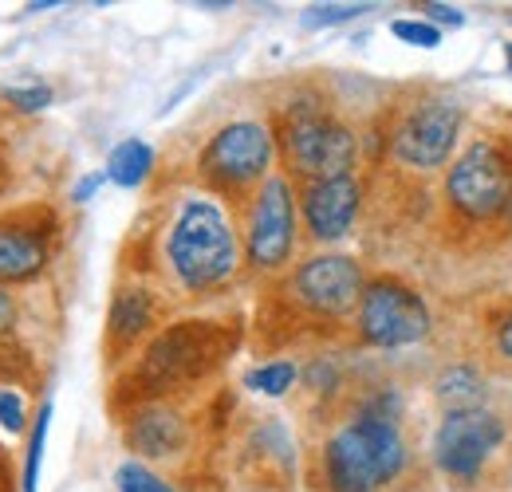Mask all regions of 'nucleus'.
<instances>
[{
  "label": "nucleus",
  "instance_id": "obj_1",
  "mask_svg": "<svg viewBox=\"0 0 512 492\" xmlns=\"http://www.w3.org/2000/svg\"><path fill=\"white\" fill-rule=\"evenodd\" d=\"M166 260L182 280V288L190 292H209L237 272L241 248H237L233 221L217 197L197 193L182 201L166 233Z\"/></svg>",
  "mask_w": 512,
  "mask_h": 492
},
{
  "label": "nucleus",
  "instance_id": "obj_2",
  "mask_svg": "<svg viewBox=\"0 0 512 492\" xmlns=\"http://www.w3.org/2000/svg\"><path fill=\"white\" fill-rule=\"evenodd\" d=\"M406 465V437L398 418L359 410L323 445V477L331 492H379Z\"/></svg>",
  "mask_w": 512,
  "mask_h": 492
},
{
  "label": "nucleus",
  "instance_id": "obj_3",
  "mask_svg": "<svg viewBox=\"0 0 512 492\" xmlns=\"http://www.w3.org/2000/svg\"><path fill=\"white\" fill-rule=\"evenodd\" d=\"M446 201L465 221H493L512 205V142L473 138L446 174Z\"/></svg>",
  "mask_w": 512,
  "mask_h": 492
},
{
  "label": "nucleus",
  "instance_id": "obj_4",
  "mask_svg": "<svg viewBox=\"0 0 512 492\" xmlns=\"http://www.w3.org/2000/svg\"><path fill=\"white\" fill-rule=\"evenodd\" d=\"M355 154H359V142H355L351 126H343L339 119L323 115L316 107H296L288 115V123H284V158L308 182L351 174L355 170Z\"/></svg>",
  "mask_w": 512,
  "mask_h": 492
},
{
  "label": "nucleus",
  "instance_id": "obj_5",
  "mask_svg": "<svg viewBox=\"0 0 512 492\" xmlns=\"http://www.w3.org/2000/svg\"><path fill=\"white\" fill-rule=\"evenodd\" d=\"M434 319L426 300L406 288L402 280H371L363 288V300H359V335L371 343V347H383V351H398V347H414L430 335Z\"/></svg>",
  "mask_w": 512,
  "mask_h": 492
},
{
  "label": "nucleus",
  "instance_id": "obj_6",
  "mask_svg": "<svg viewBox=\"0 0 512 492\" xmlns=\"http://www.w3.org/2000/svg\"><path fill=\"white\" fill-rule=\"evenodd\" d=\"M272 130L253 119H241V123L221 126L201 158H197V170L205 182H213L217 189H245L268 178V166H272Z\"/></svg>",
  "mask_w": 512,
  "mask_h": 492
},
{
  "label": "nucleus",
  "instance_id": "obj_7",
  "mask_svg": "<svg viewBox=\"0 0 512 492\" xmlns=\"http://www.w3.org/2000/svg\"><path fill=\"white\" fill-rule=\"evenodd\" d=\"M461 126H465V111L453 99H426L410 107L402 123L394 126L390 150L406 170H422V174L438 170L449 162Z\"/></svg>",
  "mask_w": 512,
  "mask_h": 492
},
{
  "label": "nucleus",
  "instance_id": "obj_8",
  "mask_svg": "<svg viewBox=\"0 0 512 492\" xmlns=\"http://www.w3.org/2000/svg\"><path fill=\"white\" fill-rule=\"evenodd\" d=\"M505 445V422L493 410H449L434 433V461L453 481H477L485 461Z\"/></svg>",
  "mask_w": 512,
  "mask_h": 492
},
{
  "label": "nucleus",
  "instance_id": "obj_9",
  "mask_svg": "<svg viewBox=\"0 0 512 492\" xmlns=\"http://www.w3.org/2000/svg\"><path fill=\"white\" fill-rule=\"evenodd\" d=\"M296 248V193L292 182L268 174L249 209V264L260 272L284 268Z\"/></svg>",
  "mask_w": 512,
  "mask_h": 492
},
{
  "label": "nucleus",
  "instance_id": "obj_10",
  "mask_svg": "<svg viewBox=\"0 0 512 492\" xmlns=\"http://www.w3.org/2000/svg\"><path fill=\"white\" fill-rule=\"evenodd\" d=\"M363 268L351 260V256H339V252H323L312 256L296 268L288 292L296 296V304L327 319H339L351 308H359L363 300Z\"/></svg>",
  "mask_w": 512,
  "mask_h": 492
},
{
  "label": "nucleus",
  "instance_id": "obj_11",
  "mask_svg": "<svg viewBox=\"0 0 512 492\" xmlns=\"http://www.w3.org/2000/svg\"><path fill=\"white\" fill-rule=\"evenodd\" d=\"M217 327L213 323H178L166 335H158L146 351L142 374L154 386H178L190 382L205 367L217 363Z\"/></svg>",
  "mask_w": 512,
  "mask_h": 492
},
{
  "label": "nucleus",
  "instance_id": "obj_12",
  "mask_svg": "<svg viewBox=\"0 0 512 492\" xmlns=\"http://www.w3.org/2000/svg\"><path fill=\"white\" fill-rule=\"evenodd\" d=\"M359 201H363V185H359L355 174H339V178L308 182L304 185V193H300L308 233H312L316 241H323V245L343 241V237L355 229Z\"/></svg>",
  "mask_w": 512,
  "mask_h": 492
},
{
  "label": "nucleus",
  "instance_id": "obj_13",
  "mask_svg": "<svg viewBox=\"0 0 512 492\" xmlns=\"http://www.w3.org/2000/svg\"><path fill=\"white\" fill-rule=\"evenodd\" d=\"M127 441L142 457H174L186 445V422L170 406H142L130 418Z\"/></svg>",
  "mask_w": 512,
  "mask_h": 492
},
{
  "label": "nucleus",
  "instance_id": "obj_14",
  "mask_svg": "<svg viewBox=\"0 0 512 492\" xmlns=\"http://www.w3.org/2000/svg\"><path fill=\"white\" fill-rule=\"evenodd\" d=\"M48 264V241L28 225H0V284L36 276Z\"/></svg>",
  "mask_w": 512,
  "mask_h": 492
},
{
  "label": "nucleus",
  "instance_id": "obj_15",
  "mask_svg": "<svg viewBox=\"0 0 512 492\" xmlns=\"http://www.w3.org/2000/svg\"><path fill=\"white\" fill-rule=\"evenodd\" d=\"M150 323H154V296L142 292V288H123L115 296V304H111V323H107L111 327V339L119 347H127L138 335L150 331Z\"/></svg>",
  "mask_w": 512,
  "mask_h": 492
},
{
  "label": "nucleus",
  "instance_id": "obj_16",
  "mask_svg": "<svg viewBox=\"0 0 512 492\" xmlns=\"http://www.w3.org/2000/svg\"><path fill=\"white\" fill-rule=\"evenodd\" d=\"M150 170H154V150L142 138H123L107 158V182L123 185V189L142 185L150 178Z\"/></svg>",
  "mask_w": 512,
  "mask_h": 492
},
{
  "label": "nucleus",
  "instance_id": "obj_17",
  "mask_svg": "<svg viewBox=\"0 0 512 492\" xmlns=\"http://www.w3.org/2000/svg\"><path fill=\"white\" fill-rule=\"evenodd\" d=\"M438 398L446 402V410H481L485 382L473 367H449L438 378Z\"/></svg>",
  "mask_w": 512,
  "mask_h": 492
},
{
  "label": "nucleus",
  "instance_id": "obj_18",
  "mask_svg": "<svg viewBox=\"0 0 512 492\" xmlns=\"http://www.w3.org/2000/svg\"><path fill=\"white\" fill-rule=\"evenodd\" d=\"M48 430H52V402H44V406H40V414H36V422H32L28 453H24V492H40V465H44Z\"/></svg>",
  "mask_w": 512,
  "mask_h": 492
},
{
  "label": "nucleus",
  "instance_id": "obj_19",
  "mask_svg": "<svg viewBox=\"0 0 512 492\" xmlns=\"http://www.w3.org/2000/svg\"><path fill=\"white\" fill-rule=\"evenodd\" d=\"M292 382H296V363H288V359H272V363H264V367L245 374V386L256 390V394H268V398L288 394Z\"/></svg>",
  "mask_w": 512,
  "mask_h": 492
},
{
  "label": "nucleus",
  "instance_id": "obj_20",
  "mask_svg": "<svg viewBox=\"0 0 512 492\" xmlns=\"http://www.w3.org/2000/svg\"><path fill=\"white\" fill-rule=\"evenodd\" d=\"M115 485H119V492H174L154 469H146L142 461H123L119 473H115Z\"/></svg>",
  "mask_w": 512,
  "mask_h": 492
},
{
  "label": "nucleus",
  "instance_id": "obj_21",
  "mask_svg": "<svg viewBox=\"0 0 512 492\" xmlns=\"http://www.w3.org/2000/svg\"><path fill=\"white\" fill-rule=\"evenodd\" d=\"M371 12L367 4H312L304 12V28H331V24H347L355 16Z\"/></svg>",
  "mask_w": 512,
  "mask_h": 492
},
{
  "label": "nucleus",
  "instance_id": "obj_22",
  "mask_svg": "<svg viewBox=\"0 0 512 492\" xmlns=\"http://www.w3.org/2000/svg\"><path fill=\"white\" fill-rule=\"evenodd\" d=\"M390 32L402 40V44H414V48H438L442 44V32L426 20H394Z\"/></svg>",
  "mask_w": 512,
  "mask_h": 492
},
{
  "label": "nucleus",
  "instance_id": "obj_23",
  "mask_svg": "<svg viewBox=\"0 0 512 492\" xmlns=\"http://www.w3.org/2000/svg\"><path fill=\"white\" fill-rule=\"evenodd\" d=\"M4 99H8L16 111H28V115H32V111H44V107L52 103V91L40 87V83H36V87H4Z\"/></svg>",
  "mask_w": 512,
  "mask_h": 492
},
{
  "label": "nucleus",
  "instance_id": "obj_24",
  "mask_svg": "<svg viewBox=\"0 0 512 492\" xmlns=\"http://www.w3.org/2000/svg\"><path fill=\"white\" fill-rule=\"evenodd\" d=\"M24 398L16 390H0V430L8 433H20L24 430Z\"/></svg>",
  "mask_w": 512,
  "mask_h": 492
},
{
  "label": "nucleus",
  "instance_id": "obj_25",
  "mask_svg": "<svg viewBox=\"0 0 512 492\" xmlns=\"http://www.w3.org/2000/svg\"><path fill=\"white\" fill-rule=\"evenodd\" d=\"M422 12H426V24H434L438 32H442V28H461V24H465V12L453 8V4H426Z\"/></svg>",
  "mask_w": 512,
  "mask_h": 492
},
{
  "label": "nucleus",
  "instance_id": "obj_26",
  "mask_svg": "<svg viewBox=\"0 0 512 492\" xmlns=\"http://www.w3.org/2000/svg\"><path fill=\"white\" fill-rule=\"evenodd\" d=\"M103 182H107V170H103V174H91V178H83V182H75L71 201H79V205H83V201H91V197H95V189H99Z\"/></svg>",
  "mask_w": 512,
  "mask_h": 492
},
{
  "label": "nucleus",
  "instance_id": "obj_27",
  "mask_svg": "<svg viewBox=\"0 0 512 492\" xmlns=\"http://www.w3.org/2000/svg\"><path fill=\"white\" fill-rule=\"evenodd\" d=\"M12 323H16V300L8 292H0V335L12 331Z\"/></svg>",
  "mask_w": 512,
  "mask_h": 492
},
{
  "label": "nucleus",
  "instance_id": "obj_28",
  "mask_svg": "<svg viewBox=\"0 0 512 492\" xmlns=\"http://www.w3.org/2000/svg\"><path fill=\"white\" fill-rule=\"evenodd\" d=\"M497 351H501V359H509L512 363V315L501 319V331H497Z\"/></svg>",
  "mask_w": 512,
  "mask_h": 492
},
{
  "label": "nucleus",
  "instance_id": "obj_29",
  "mask_svg": "<svg viewBox=\"0 0 512 492\" xmlns=\"http://www.w3.org/2000/svg\"><path fill=\"white\" fill-rule=\"evenodd\" d=\"M505 52H509V75H512V44H509V48H505Z\"/></svg>",
  "mask_w": 512,
  "mask_h": 492
}]
</instances>
